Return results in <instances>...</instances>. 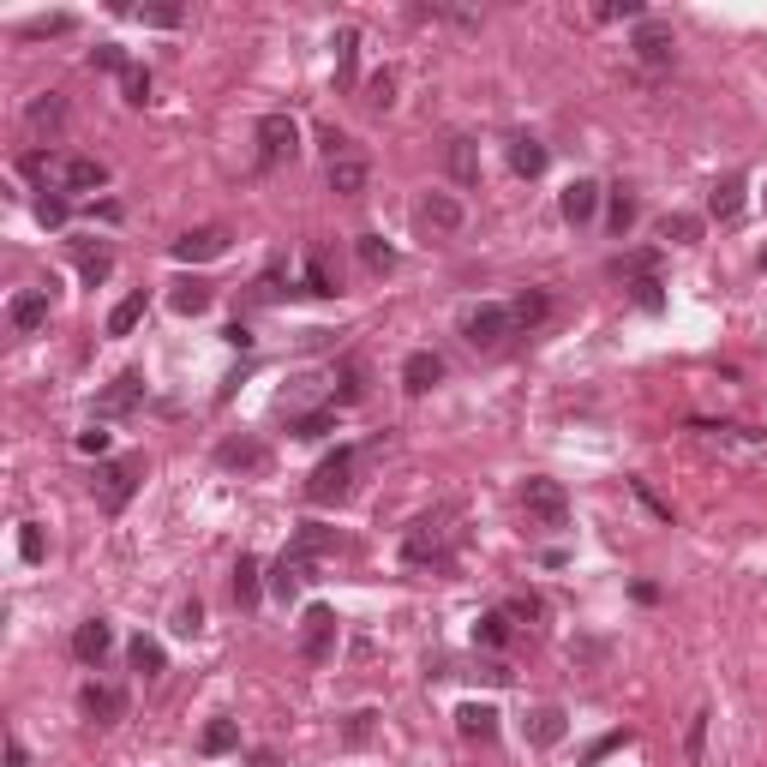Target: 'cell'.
Listing matches in <instances>:
<instances>
[{"mask_svg": "<svg viewBox=\"0 0 767 767\" xmlns=\"http://www.w3.org/2000/svg\"><path fill=\"white\" fill-rule=\"evenodd\" d=\"M6 767H30V756H24V744H18V738H6Z\"/></svg>", "mask_w": 767, "mask_h": 767, "instance_id": "58", "label": "cell"}, {"mask_svg": "<svg viewBox=\"0 0 767 767\" xmlns=\"http://www.w3.org/2000/svg\"><path fill=\"white\" fill-rule=\"evenodd\" d=\"M138 18L156 24V30H174V24H180V6H168V0H162V6H138Z\"/></svg>", "mask_w": 767, "mask_h": 767, "instance_id": "47", "label": "cell"}, {"mask_svg": "<svg viewBox=\"0 0 767 767\" xmlns=\"http://www.w3.org/2000/svg\"><path fill=\"white\" fill-rule=\"evenodd\" d=\"M120 90H126V102H132V108H144V102H150V72L132 60V66L120 72Z\"/></svg>", "mask_w": 767, "mask_h": 767, "instance_id": "40", "label": "cell"}, {"mask_svg": "<svg viewBox=\"0 0 767 767\" xmlns=\"http://www.w3.org/2000/svg\"><path fill=\"white\" fill-rule=\"evenodd\" d=\"M246 767H282V756H276V750H258V756H252Z\"/></svg>", "mask_w": 767, "mask_h": 767, "instance_id": "59", "label": "cell"}, {"mask_svg": "<svg viewBox=\"0 0 767 767\" xmlns=\"http://www.w3.org/2000/svg\"><path fill=\"white\" fill-rule=\"evenodd\" d=\"M78 450H84V456H102V450H108V432H96V426L78 432Z\"/></svg>", "mask_w": 767, "mask_h": 767, "instance_id": "56", "label": "cell"}, {"mask_svg": "<svg viewBox=\"0 0 767 767\" xmlns=\"http://www.w3.org/2000/svg\"><path fill=\"white\" fill-rule=\"evenodd\" d=\"M306 582H312V558L288 546V552L276 558V570H270V594H276V600H294V594H300Z\"/></svg>", "mask_w": 767, "mask_h": 767, "instance_id": "13", "label": "cell"}, {"mask_svg": "<svg viewBox=\"0 0 767 767\" xmlns=\"http://www.w3.org/2000/svg\"><path fill=\"white\" fill-rule=\"evenodd\" d=\"M138 318H144V288H138V294H126V300L108 312V336H132V330H138Z\"/></svg>", "mask_w": 767, "mask_h": 767, "instance_id": "31", "label": "cell"}, {"mask_svg": "<svg viewBox=\"0 0 767 767\" xmlns=\"http://www.w3.org/2000/svg\"><path fill=\"white\" fill-rule=\"evenodd\" d=\"M762 198H767V192H762Z\"/></svg>", "mask_w": 767, "mask_h": 767, "instance_id": "61", "label": "cell"}, {"mask_svg": "<svg viewBox=\"0 0 767 767\" xmlns=\"http://www.w3.org/2000/svg\"><path fill=\"white\" fill-rule=\"evenodd\" d=\"M630 48H636V60H642V66H654V72H660V66H672V54H678V36H672V24H660V18H642Z\"/></svg>", "mask_w": 767, "mask_h": 767, "instance_id": "8", "label": "cell"}, {"mask_svg": "<svg viewBox=\"0 0 767 767\" xmlns=\"http://www.w3.org/2000/svg\"><path fill=\"white\" fill-rule=\"evenodd\" d=\"M6 318H12V330H18V336L42 330V324H48V288H18V294H12V306H6Z\"/></svg>", "mask_w": 767, "mask_h": 767, "instance_id": "14", "label": "cell"}, {"mask_svg": "<svg viewBox=\"0 0 767 767\" xmlns=\"http://www.w3.org/2000/svg\"><path fill=\"white\" fill-rule=\"evenodd\" d=\"M72 30V18L66 12H54V18H36V24H24V36H66Z\"/></svg>", "mask_w": 767, "mask_h": 767, "instance_id": "51", "label": "cell"}, {"mask_svg": "<svg viewBox=\"0 0 767 767\" xmlns=\"http://www.w3.org/2000/svg\"><path fill=\"white\" fill-rule=\"evenodd\" d=\"M354 462H360V456H354L348 444H342L336 456H324V462L312 468V480H306V498H312V504H342L348 486H354Z\"/></svg>", "mask_w": 767, "mask_h": 767, "instance_id": "3", "label": "cell"}, {"mask_svg": "<svg viewBox=\"0 0 767 767\" xmlns=\"http://www.w3.org/2000/svg\"><path fill=\"white\" fill-rule=\"evenodd\" d=\"M204 306H210V282H180V288H174V312L192 318V312H204Z\"/></svg>", "mask_w": 767, "mask_h": 767, "instance_id": "41", "label": "cell"}, {"mask_svg": "<svg viewBox=\"0 0 767 767\" xmlns=\"http://www.w3.org/2000/svg\"><path fill=\"white\" fill-rule=\"evenodd\" d=\"M300 660L306 666H330L336 660V612L324 600L306 606V618H300Z\"/></svg>", "mask_w": 767, "mask_h": 767, "instance_id": "4", "label": "cell"}, {"mask_svg": "<svg viewBox=\"0 0 767 767\" xmlns=\"http://www.w3.org/2000/svg\"><path fill=\"white\" fill-rule=\"evenodd\" d=\"M474 642H480V648H504V642H510V612H486V618L474 624Z\"/></svg>", "mask_w": 767, "mask_h": 767, "instance_id": "37", "label": "cell"}, {"mask_svg": "<svg viewBox=\"0 0 767 767\" xmlns=\"http://www.w3.org/2000/svg\"><path fill=\"white\" fill-rule=\"evenodd\" d=\"M660 240H672V246H696V240H702V216H690V210L660 216Z\"/></svg>", "mask_w": 767, "mask_h": 767, "instance_id": "26", "label": "cell"}, {"mask_svg": "<svg viewBox=\"0 0 767 767\" xmlns=\"http://www.w3.org/2000/svg\"><path fill=\"white\" fill-rule=\"evenodd\" d=\"M360 102H366L372 114H384V108L396 102V72H390V66H384V72H372V78H366V96H360Z\"/></svg>", "mask_w": 767, "mask_h": 767, "instance_id": "33", "label": "cell"}, {"mask_svg": "<svg viewBox=\"0 0 767 767\" xmlns=\"http://www.w3.org/2000/svg\"><path fill=\"white\" fill-rule=\"evenodd\" d=\"M360 264H366L372 276H390V270H396V246H390L384 234H360Z\"/></svg>", "mask_w": 767, "mask_h": 767, "instance_id": "27", "label": "cell"}, {"mask_svg": "<svg viewBox=\"0 0 767 767\" xmlns=\"http://www.w3.org/2000/svg\"><path fill=\"white\" fill-rule=\"evenodd\" d=\"M510 168H516V174H528V180H534V174H546V144H540V138H528V132H522V138H510Z\"/></svg>", "mask_w": 767, "mask_h": 767, "instance_id": "22", "label": "cell"}, {"mask_svg": "<svg viewBox=\"0 0 767 767\" xmlns=\"http://www.w3.org/2000/svg\"><path fill=\"white\" fill-rule=\"evenodd\" d=\"M336 84L342 90H354V60H360V30H336Z\"/></svg>", "mask_w": 767, "mask_h": 767, "instance_id": "23", "label": "cell"}, {"mask_svg": "<svg viewBox=\"0 0 767 767\" xmlns=\"http://www.w3.org/2000/svg\"><path fill=\"white\" fill-rule=\"evenodd\" d=\"M510 318H516V330H528V324H540V318H546V294H522V300L510 306Z\"/></svg>", "mask_w": 767, "mask_h": 767, "instance_id": "45", "label": "cell"}, {"mask_svg": "<svg viewBox=\"0 0 767 767\" xmlns=\"http://www.w3.org/2000/svg\"><path fill=\"white\" fill-rule=\"evenodd\" d=\"M114 648V630L102 624V618H84L78 630H72V654L84 660V666H102V654Z\"/></svg>", "mask_w": 767, "mask_h": 767, "instance_id": "16", "label": "cell"}, {"mask_svg": "<svg viewBox=\"0 0 767 767\" xmlns=\"http://www.w3.org/2000/svg\"><path fill=\"white\" fill-rule=\"evenodd\" d=\"M60 120H66V102H60V96H54V90H48V96H36V102H30V126H60Z\"/></svg>", "mask_w": 767, "mask_h": 767, "instance_id": "42", "label": "cell"}, {"mask_svg": "<svg viewBox=\"0 0 767 767\" xmlns=\"http://www.w3.org/2000/svg\"><path fill=\"white\" fill-rule=\"evenodd\" d=\"M234 744H240V726H234V720H210V726H204V738H198V750H204V756H228Z\"/></svg>", "mask_w": 767, "mask_h": 767, "instance_id": "32", "label": "cell"}, {"mask_svg": "<svg viewBox=\"0 0 767 767\" xmlns=\"http://www.w3.org/2000/svg\"><path fill=\"white\" fill-rule=\"evenodd\" d=\"M90 66H102V72H126V66H132V60H126V54H120V42H102V48H96V54H90Z\"/></svg>", "mask_w": 767, "mask_h": 767, "instance_id": "48", "label": "cell"}, {"mask_svg": "<svg viewBox=\"0 0 767 767\" xmlns=\"http://www.w3.org/2000/svg\"><path fill=\"white\" fill-rule=\"evenodd\" d=\"M198 624H204V606H198V600H186V606L174 612V630H180V636H198Z\"/></svg>", "mask_w": 767, "mask_h": 767, "instance_id": "54", "label": "cell"}, {"mask_svg": "<svg viewBox=\"0 0 767 767\" xmlns=\"http://www.w3.org/2000/svg\"><path fill=\"white\" fill-rule=\"evenodd\" d=\"M450 558H456L450 528H444L438 516H420V522L408 528V540H402V564H414V570H444Z\"/></svg>", "mask_w": 767, "mask_h": 767, "instance_id": "2", "label": "cell"}, {"mask_svg": "<svg viewBox=\"0 0 767 767\" xmlns=\"http://www.w3.org/2000/svg\"><path fill=\"white\" fill-rule=\"evenodd\" d=\"M138 480H144V456L102 462V468H96V480H90V498H96L108 516H120V510L132 504V492H138Z\"/></svg>", "mask_w": 767, "mask_h": 767, "instance_id": "1", "label": "cell"}, {"mask_svg": "<svg viewBox=\"0 0 767 767\" xmlns=\"http://www.w3.org/2000/svg\"><path fill=\"white\" fill-rule=\"evenodd\" d=\"M624 744H630V732H606V738H600V744H594V750H588V756H582V767L606 762V756H612V750H624Z\"/></svg>", "mask_w": 767, "mask_h": 767, "instance_id": "50", "label": "cell"}, {"mask_svg": "<svg viewBox=\"0 0 767 767\" xmlns=\"http://www.w3.org/2000/svg\"><path fill=\"white\" fill-rule=\"evenodd\" d=\"M108 270H114V252H108V246H90V240H78V276L96 288V282H108Z\"/></svg>", "mask_w": 767, "mask_h": 767, "instance_id": "28", "label": "cell"}, {"mask_svg": "<svg viewBox=\"0 0 767 767\" xmlns=\"http://www.w3.org/2000/svg\"><path fill=\"white\" fill-rule=\"evenodd\" d=\"M660 270V252H636V258H618V276H654Z\"/></svg>", "mask_w": 767, "mask_h": 767, "instance_id": "49", "label": "cell"}, {"mask_svg": "<svg viewBox=\"0 0 767 767\" xmlns=\"http://www.w3.org/2000/svg\"><path fill=\"white\" fill-rule=\"evenodd\" d=\"M564 732H570V726H564V708H552V702H546V708H534V714H528V744H534V750L564 744Z\"/></svg>", "mask_w": 767, "mask_h": 767, "instance_id": "19", "label": "cell"}, {"mask_svg": "<svg viewBox=\"0 0 767 767\" xmlns=\"http://www.w3.org/2000/svg\"><path fill=\"white\" fill-rule=\"evenodd\" d=\"M708 720H714V714L702 708V714L690 720V732H684V762L690 767H702V756H708Z\"/></svg>", "mask_w": 767, "mask_h": 767, "instance_id": "38", "label": "cell"}, {"mask_svg": "<svg viewBox=\"0 0 767 767\" xmlns=\"http://www.w3.org/2000/svg\"><path fill=\"white\" fill-rule=\"evenodd\" d=\"M66 216H72V204H66V198H54V192H42V198H36V222H42V228H66Z\"/></svg>", "mask_w": 767, "mask_h": 767, "instance_id": "43", "label": "cell"}, {"mask_svg": "<svg viewBox=\"0 0 767 767\" xmlns=\"http://www.w3.org/2000/svg\"><path fill=\"white\" fill-rule=\"evenodd\" d=\"M600 18H642V6L636 0H612V6H600Z\"/></svg>", "mask_w": 767, "mask_h": 767, "instance_id": "57", "label": "cell"}, {"mask_svg": "<svg viewBox=\"0 0 767 767\" xmlns=\"http://www.w3.org/2000/svg\"><path fill=\"white\" fill-rule=\"evenodd\" d=\"M420 222H432V228H444V234H450V228H462V204H456L450 192H432V198L420 204Z\"/></svg>", "mask_w": 767, "mask_h": 767, "instance_id": "25", "label": "cell"}, {"mask_svg": "<svg viewBox=\"0 0 767 767\" xmlns=\"http://www.w3.org/2000/svg\"><path fill=\"white\" fill-rule=\"evenodd\" d=\"M456 726H462V738H498V708L462 702V708H456Z\"/></svg>", "mask_w": 767, "mask_h": 767, "instance_id": "21", "label": "cell"}, {"mask_svg": "<svg viewBox=\"0 0 767 767\" xmlns=\"http://www.w3.org/2000/svg\"><path fill=\"white\" fill-rule=\"evenodd\" d=\"M306 288H312L318 300H336V276L324 270V258H306Z\"/></svg>", "mask_w": 767, "mask_h": 767, "instance_id": "44", "label": "cell"}, {"mask_svg": "<svg viewBox=\"0 0 767 767\" xmlns=\"http://www.w3.org/2000/svg\"><path fill=\"white\" fill-rule=\"evenodd\" d=\"M144 402V378L138 372H120L102 396H96V420H120V414H132Z\"/></svg>", "mask_w": 767, "mask_h": 767, "instance_id": "11", "label": "cell"}, {"mask_svg": "<svg viewBox=\"0 0 767 767\" xmlns=\"http://www.w3.org/2000/svg\"><path fill=\"white\" fill-rule=\"evenodd\" d=\"M126 660H132V672H144V678H162V642L138 636V642L126 648Z\"/></svg>", "mask_w": 767, "mask_h": 767, "instance_id": "35", "label": "cell"}, {"mask_svg": "<svg viewBox=\"0 0 767 767\" xmlns=\"http://www.w3.org/2000/svg\"><path fill=\"white\" fill-rule=\"evenodd\" d=\"M636 216H642V204H636V198H630V192L618 186V192H612V210H606V222H612V234L624 240V234L636 228Z\"/></svg>", "mask_w": 767, "mask_h": 767, "instance_id": "34", "label": "cell"}, {"mask_svg": "<svg viewBox=\"0 0 767 767\" xmlns=\"http://www.w3.org/2000/svg\"><path fill=\"white\" fill-rule=\"evenodd\" d=\"M216 462H222V468H264V444H258V438H228V444L216 450Z\"/></svg>", "mask_w": 767, "mask_h": 767, "instance_id": "29", "label": "cell"}, {"mask_svg": "<svg viewBox=\"0 0 767 767\" xmlns=\"http://www.w3.org/2000/svg\"><path fill=\"white\" fill-rule=\"evenodd\" d=\"M222 252H228V228H222V222L192 228V234L174 240V258H180V264H210V258H222Z\"/></svg>", "mask_w": 767, "mask_h": 767, "instance_id": "9", "label": "cell"}, {"mask_svg": "<svg viewBox=\"0 0 767 767\" xmlns=\"http://www.w3.org/2000/svg\"><path fill=\"white\" fill-rule=\"evenodd\" d=\"M708 210H714L720 222H738V216H744V174H726V180L708 192Z\"/></svg>", "mask_w": 767, "mask_h": 767, "instance_id": "20", "label": "cell"}, {"mask_svg": "<svg viewBox=\"0 0 767 767\" xmlns=\"http://www.w3.org/2000/svg\"><path fill=\"white\" fill-rule=\"evenodd\" d=\"M444 162H450V174H456L462 186L480 180V150H474V138H450V156H444Z\"/></svg>", "mask_w": 767, "mask_h": 767, "instance_id": "24", "label": "cell"}, {"mask_svg": "<svg viewBox=\"0 0 767 767\" xmlns=\"http://www.w3.org/2000/svg\"><path fill=\"white\" fill-rule=\"evenodd\" d=\"M636 300H642L648 312H660V282H654V276H642V282H636Z\"/></svg>", "mask_w": 767, "mask_h": 767, "instance_id": "55", "label": "cell"}, {"mask_svg": "<svg viewBox=\"0 0 767 767\" xmlns=\"http://www.w3.org/2000/svg\"><path fill=\"white\" fill-rule=\"evenodd\" d=\"M18 552H24V564H42V528H36V522H24V534H18Z\"/></svg>", "mask_w": 767, "mask_h": 767, "instance_id": "53", "label": "cell"}, {"mask_svg": "<svg viewBox=\"0 0 767 767\" xmlns=\"http://www.w3.org/2000/svg\"><path fill=\"white\" fill-rule=\"evenodd\" d=\"M600 198H606V192H600V180H588V174H582V180H570V186H564L558 210H564V222H570V228H582V222H594Z\"/></svg>", "mask_w": 767, "mask_h": 767, "instance_id": "12", "label": "cell"}, {"mask_svg": "<svg viewBox=\"0 0 767 767\" xmlns=\"http://www.w3.org/2000/svg\"><path fill=\"white\" fill-rule=\"evenodd\" d=\"M276 294H282V270H276V264H270V270H264V276H258V282H252V300H264V306H270V300H276Z\"/></svg>", "mask_w": 767, "mask_h": 767, "instance_id": "52", "label": "cell"}, {"mask_svg": "<svg viewBox=\"0 0 767 767\" xmlns=\"http://www.w3.org/2000/svg\"><path fill=\"white\" fill-rule=\"evenodd\" d=\"M330 192H336V198H360V192H366V156H360V150H348V156L330 162Z\"/></svg>", "mask_w": 767, "mask_h": 767, "instance_id": "18", "label": "cell"}, {"mask_svg": "<svg viewBox=\"0 0 767 767\" xmlns=\"http://www.w3.org/2000/svg\"><path fill=\"white\" fill-rule=\"evenodd\" d=\"M762 270H767V252H762Z\"/></svg>", "mask_w": 767, "mask_h": 767, "instance_id": "60", "label": "cell"}, {"mask_svg": "<svg viewBox=\"0 0 767 767\" xmlns=\"http://www.w3.org/2000/svg\"><path fill=\"white\" fill-rule=\"evenodd\" d=\"M84 714H90L96 726H120V720H126V690H114V684H90V690H84Z\"/></svg>", "mask_w": 767, "mask_h": 767, "instance_id": "17", "label": "cell"}, {"mask_svg": "<svg viewBox=\"0 0 767 767\" xmlns=\"http://www.w3.org/2000/svg\"><path fill=\"white\" fill-rule=\"evenodd\" d=\"M258 594H264V588H258V558H240V564H234V600H240V606H258Z\"/></svg>", "mask_w": 767, "mask_h": 767, "instance_id": "36", "label": "cell"}, {"mask_svg": "<svg viewBox=\"0 0 767 767\" xmlns=\"http://www.w3.org/2000/svg\"><path fill=\"white\" fill-rule=\"evenodd\" d=\"M372 732H378V714H372V708H360V714H348L342 744H348V750H360V744H372Z\"/></svg>", "mask_w": 767, "mask_h": 767, "instance_id": "39", "label": "cell"}, {"mask_svg": "<svg viewBox=\"0 0 767 767\" xmlns=\"http://www.w3.org/2000/svg\"><path fill=\"white\" fill-rule=\"evenodd\" d=\"M522 504H528V516L546 522V528H564V522H570V492H564L558 480H528V486H522Z\"/></svg>", "mask_w": 767, "mask_h": 767, "instance_id": "6", "label": "cell"}, {"mask_svg": "<svg viewBox=\"0 0 767 767\" xmlns=\"http://www.w3.org/2000/svg\"><path fill=\"white\" fill-rule=\"evenodd\" d=\"M438 378H444V360H438L432 348H420V354L402 360V390H408V396H426Z\"/></svg>", "mask_w": 767, "mask_h": 767, "instance_id": "15", "label": "cell"}, {"mask_svg": "<svg viewBox=\"0 0 767 767\" xmlns=\"http://www.w3.org/2000/svg\"><path fill=\"white\" fill-rule=\"evenodd\" d=\"M336 426V408H318V414H300L294 420V438H324Z\"/></svg>", "mask_w": 767, "mask_h": 767, "instance_id": "46", "label": "cell"}, {"mask_svg": "<svg viewBox=\"0 0 767 767\" xmlns=\"http://www.w3.org/2000/svg\"><path fill=\"white\" fill-rule=\"evenodd\" d=\"M108 180V162H96V156H60L54 162V186H66V192H96Z\"/></svg>", "mask_w": 767, "mask_h": 767, "instance_id": "10", "label": "cell"}, {"mask_svg": "<svg viewBox=\"0 0 767 767\" xmlns=\"http://www.w3.org/2000/svg\"><path fill=\"white\" fill-rule=\"evenodd\" d=\"M462 336H468L474 348H498L504 336H516V318H510V306H474V312L462 318Z\"/></svg>", "mask_w": 767, "mask_h": 767, "instance_id": "7", "label": "cell"}, {"mask_svg": "<svg viewBox=\"0 0 767 767\" xmlns=\"http://www.w3.org/2000/svg\"><path fill=\"white\" fill-rule=\"evenodd\" d=\"M294 150H300L294 114H264V120H258V162H264V168H282V162H294Z\"/></svg>", "mask_w": 767, "mask_h": 767, "instance_id": "5", "label": "cell"}, {"mask_svg": "<svg viewBox=\"0 0 767 767\" xmlns=\"http://www.w3.org/2000/svg\"><path fill=\"white\" fill-rule=\"evenodd\" d=\"M336 546H342V540H336V528H318V522H306V528L294 534V552H306L312 564H318V558H330Z\"/></svg>", "mask_w": 767, "mask_h": 767, "instance_id": "30", "label": "cell"}]
</instances>
